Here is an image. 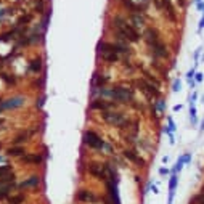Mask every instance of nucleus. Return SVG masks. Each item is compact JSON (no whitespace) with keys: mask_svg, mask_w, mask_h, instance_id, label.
I'll use <instances>...</instances> for the list:
<instances>
[{"mask_svg":"<svg viewBox=\"0 0 204 204\" xmlns=\"http://www.w3.org/2000/svg\"><path fill=\"white\" fill-rule=\"evenodd\" d=\"M111 98L117 101V103H129V101L133 100V90L129 87H114L112 90H109Z\"/></svg>","mask_w":204,"mask_h":204,"instance_id":"1","label":"nucleus"},{"mask_svg":"<svg viewBox=\"0 0 204 204\" xmlns=\"http://www.w3.org/2000/svg\"><path fill=\"white\" fill-rule=\"evenodd\" d=\"M82 141H84L85 146L93 148V150H101L105 146L103 138H101L97 132H93V130H85V132H84V137H82Z\"/></svg>","mask_w":204,"mask_h":204,"instance_id":"2","label":"nucleus"},{"mask_svg":"<svg viewBox=\"0 0 204 204\" xmlns=\"http://www.w3.org/2000/svg\"><path fill=\"white\" fill-rule=\"evenodd\" d=\"M88 174L93 175L98 180H106L108 177V164H100V162H90L88 164Z\"/></svg>","mask_w":204,"mask_h":204,"instance_id":"3","label":"nucleus"},{"mask_svg":"<svg viewBox=\"0 0 204 204\" xmlns=\"http://www.w3.org/2000/svg\"><path fill=\"white\" fill-rule=\"evenodd\" d=\"M103 119L108 124H111V126H121V124L124 122L122 112H117V111H106V112H103Z\"/></svg>","mask_w":204,"mask_h":204,"instance_id":"4","label":"nucleus"},{"mask_svg":"<svg viewBox=\"0 0 204 204\" xmlns=\"http://www.w3.org/2000/svg\"><path fill=\"white\" fill-rule=\"evenodd\" d=\"M137 84H138V87L141 88V92L146 93L148 97H154V98L159 97V90H157V87H156V85H153V84H148L146 81H143V79H141V81L138 79Z\"/></svg>","mask_w":204,"mask_h":204,"instance_id":"5","label":"nucleus"},{"mask_svg":"<svg viewBox=\"0 0 204 204\" xmlns=\"http://www.w3.org/2000/svg\"><path fill=\"white\" fill-rule=\"evenodd\" d=\"M77 201H81V202H97L98 201V196L95 195L92 190L81 188V190L77 191Z\"/></svg>","mask_w":204,"mask_h":204,"instance_id":"6","label":"nucleus"},{"mask_svg":"<svg viewBox=\"0 0 204 204\" xmlns=\"http://www.w3.org/2000/svg\"><path fill=\"white\" fill-rule=\"evenodd\" d=\"M145 42L148 43V47L153 48L154 45H157L161 42V39H159V32H157L156 29H153V27H148L145 32Z\"/></svg>","mask_w":204,"mask_h":204,"instance_id":"7","label":"nucleus"},{"mask_svg":"<svg viewBox=\"0 0 204 204\" xmlns=\"http://www.w3.org/2000/svg\"><path fill=\"white\" fill-rule=\"evenodd\" d=\"M19 159L22 162H26V164H36V166H39V164L43 162V157L39 154V153H26L24 156L19 157Z\"/></svg>","mask_w":204,"mask_h":204,"instance_id":"8","label":"nucleus"},{"mask_svg":"<svg viewBox=\"0 0 204 204\" xmlns=\"http://www.w3.org/2000/svg\"><path fill=\"white\" fill-rule=\"evenodd\" d=\"M24 105V98L22 97H13L8 100H3V109H15Z\"/></svg>","mask_w":204,"mask_h":204,"instance_id":"9","label":"nucleus"},{"mask_svg":"<svg viewBox=\"0 0 204 204\" xmlns=\"http://www.w3.org/2000/svg\"><path fill=\"white\" fill-rule=\"evenodd\" d=\"M39 183H40V177H39V175H32V177H29L27 180H24V182H21L18 185V188H21V190L34 188V186H39Z\"/></svg>","mask_w":204,"mask_h":204,"instance_id":"10","label":"nucleus"},{"mask_svg":"<svg viewBox=\"0 0 204 204\" xmlns=\"http://www.w3.org/2000/svg\"><path fill=\"white\" fill-rule=\"evenodd\" d=\"M124 157H127L129 161L138 164V167H145V161L141 159V157L135 151H132V150H124Z\"/></svg>","mask_w":204,"mask_h":204,"instance_id":"11","label":"nucleus"},{"mask_svg":"<svg viewBox=\"0 0 204 204\" xmlns=\"http://www.w3.org/2000/svg\"><path fill=\"white\" fill-rule=\"evenodd\" d=\"M13 186H15V183H11V182H0V201L10 198Z\"/></svg>","mask_w":204,"mask_h":204,"instance_id":"12","label":"nucleus"},{"mask_svg":"<svg viewBox=\"0 0 204 204\" xmlns=\"http://www.w3.org/2000/svg\"><path fill=\"white\" fill-rule=\"evenodd\" d=\"M7 154L11 156V157H21L26 154V150L22 148V146H10L7 150Z\"/></svg>","mask_w":204,"mask_h":204,"instance_id":"13","label":"nucleus"},{"mask_svg":"<svg viewBox=\"0 0 204 204\" xmlns=\"http://www.w3.org/2000/svg\"><path fill=\"white\" fill-rule=\"evenodd\" d=\"M109 106H111V103H108V101L103 100V98H101V100H93L92 103H90V108H92V109H98V111H101V109L105 111Z\"/></svg>","mask_w":204,"mask_h":204,"instance_id":"14","label":"nucleus"},{"mask_svg":"<svg viewBox=\"0 0 204 204\" xmlns=\"http://www.w3.org/2000/svg\"><path fill=\"white\" fill-rule=\"evenodd\" d=\"M162 5L164 8L167 10V16L171 21H175L177 19V16H175V10H174V5H172V0H162Z\"/></svg>","mask_w":204,"mask_h":204,"instance_id":"15","label":"nucleus"},{"mask_svg":"<svg viewBox=\"0 0 204 204\" xmlns=\"http://www.w3.org/2000/svg\"><path fill=\"white\" fill-rule=\"evenodd\" d=\"M101 58H103V61H106V63L112 64V63H117L119 61V55L116 52H108V53L101 55Z\"/></svg>","mask_w":204,"mask_h":204,"instance_id":"16","label":"nucleus"},{"mask_svg":"<svg viewBox=\"0 0 204 204\" xmlns=\"http://www.w3.org/2000/svg\"><path fill=\"white\" fill-rule=\"evenodd\" d=\"M42 67H43V61H42V58H34L32 61H31V71L32 72H40L42 71Z\"/></svg>","mask_w":204,"mask_h":204,"instance_id":"17","label":"nucleus"},{"mask_svg":"<svg viewBox=\"0 0 204 204\" xmlns=\"http://www.w3.org/2000/svg\"><path fill=\"white\" fill-rule=\"evenodd\" d=\"M130 21L133 22L135 27H141L145 24V18H143V16H141V15H135V13L130 15Z\"/></svg>","mask_w":204,"mask_h":204,"instance_id":"18","label":"nucleus"},{"mask_svg":"<svg viewBox=\"0 0 204 204\" xmlns=\"http://www.w3.org/2000/svg\"><path fill=\"white\" fill-rule=\"evenodd\" d=\"M24 201H26V196L22 195V193L8 198V204H24Z\"/></svg>","mask_w":204,"mask_h":204,"instance_id":"19","label":"nucleus"},{"mask_svg":"<svg viewBox=\"0 0 204 204\" xmlns=\"http://www.w3.org/2000/svg\"><path fill=\"white\" fill-rule=\"evenodd\" d=\"M108 82V77L106 76H103V74H95L93 76V85H98V87H101V88H103V85H105V84Z\"/></svg>","mask_w":204,"mask_h":204,"instance_id":"20","label":"nucleus"},{"mask_svg":"<svg viewBox=\"0 0 204 204\" xmlns=\"http://www.w3.org/2000/svg\"><path fill=\"white\" fill-rule=\"evenodd\" d=\"M190 119H191V124H196V122H198L196 108H195V103H193V101H190Z\"/></svg>","mask_w":204,"mask_h":204,"instance_id":"21","label":"nucleus"},{"mask_svg":"<svg viewBox=\"0 0 204 204\" xmlns=\"http://www.w3.org/2000/svg\"><path fill=\"white\" fill-rule=\"evenodd\" d=\"M34 10H36L37 13H43V0H37V2L34 3Z\"/></svg>","mask_w":204,"mask_h":204,"instance_id":"22","label":"nucleus"},{"mask_svg":"<svg viewBox=\"0 0 204 204\" xmlns=\"http://www.w3.org/2000/svg\"><path fill=\"white\" fill-rule=\"evenodd\" d=\"M175 186H177V175H172V178H171V185H169V188H171V193H174V190H175Z\"/></svg>","mask_w":204,"mask_h":204,"instance_id":"23","label":"nucleus"},{"mask_svg":"<svg viewBox=\"0 0 204 204\" xmlns=\"http://www.w3.org/2000/svg\"><path fill=\"white\" fill-rule=\"evenodd\" d=\"M26 138H27V135L26 133H21V135H18V137H16L15 140H13V143H22V141H26Z\"/></svg>","mask_w":204,"mask_h":204,"instance_id":"24","label":"nucleus"},{"mask_svg":"<svg viewBox=\"0 0 204 204\" xmlns=\"http://www.w3.org/2000/svg\"><path fill=\"white\" fill-rule=\"evenodd\" d=\"M182 90V84H180V81H175L174 82V92H180Z\"/></svg>","mask_w":204,"mask_h":204,"instance_id":"25","label":"nucleus"},{"mask_svg":"<svg viewBox=\"0 0 204 204\" xmlns=\"http://www.w3.org/2000/svg\"><path fill=\"white\" fill-rule=\"evenodd\" d=\"M196 74H195V69H191V71H188V74H186V79H188V82H191L193 81V77H195Z\"/></svg>","mask_w":204,"mask_h":204,"instance_id":"26","label":"nucleus"},{"mask_svg":"<svg viewBox=\"0 0 204 204\" xmlns=\"http://www.w3.org/2000/svg\"><path fill=\"white\" fill-rule=\"evenodd\" d=\"M182 159H183V164H186V162H190V161H191V154H185V156L182 157Z\"/></svg>","mask_w":204,"mask_h":204,"instance_id":"27","label":"nucleus"},{"mask_svg":"<svg viewBox=\"0 0 204 204\" xmlns=\"http://www.w3.org/2000/svg\"><path fill=\"white\" fill-rule=\"evenodd\" d=\"M202 81V74H196V82H201Z\"/></svg>","mask_w":204,"mask_h":204,"instance_id":"28","label":"nucleus"},{"mask_svg":"<svg viewBox=\"0 0 204 204\" xmlns=\"http://www.w3.org/2000/svg\"><path fill=\"white\" fill-rule=\"evenodd\" d=\"M177 2H178V5H180V7H185V5H186V2H185V0H177Z\"/></svg>","mask_w":204,"mask_h":204,"instance_id":"29","label":"nucleus"},{"mask_svg":"<svg viewBox=\"0 0 204 204\" xmlns=\"http://www.w3.org/2000/svg\"><path fill=\"white\" fill-rule=\"evenodd\" d=\"M202 27H204V16H202V19L199 21V31L202 29Z\"/></svg>","mask_w":204,"mask_h":204,"instance_id":"30","label":"nucleus"},{"mask_svg":"<svg viewBox=\"0 0 204 204\" xmlns=\"http://www.w3.org/2000/svg\"><path fill=\"white\" fill-rule=\"evenodd\" d=\"M180 109H182V106H180V105H175L174 106V111H180Z\"/></svg>","mask_w":204,"mask_h":204,"instance_id":"31","label":"nucleus"},{"mask_svg":"<svg viewBox=\"0 0 204 204\" xmlns=\"http://www.w3.org/2000/svg\"><path fill=\"white\" fill-rule=\"evenodd\" d=\"M159 174H161V175H166V174H167V169H161Z\"/></svg>","mask_w":204,"mask_h":204,"instance_id":"32","label":"nucleus"},{"mask_svg":"<svg viewBox=\"0 0 204 204\" xmlns=\"http://www.w3.org/2000/svg\"><path fill=\"white\" fill-rule=\"evenodd\" d=\"M202 8H204V3L199 2V3H198V10H202Z\"/></svg>","mask_w":204,"mask_h":204,"instance_id":"33","label":"nucleus"},{"mask_svg":"<svg viewBox=\"0 0 204 204\" xmlns=\"http://www.w3.org/2000/svg\"><path fill=\"white\" fill-rule=\"evenodd\" d=\"M159 109H161V111L164 109V103H162V100H159Z\"/></svg>","mask_w":204,"mask_h":204,"instance_id":"34","label":"nucleus"},{"mask_svg":"<svg viewBox=\"0 0 204 204\" xmlns=\"http://www.w3.org/2000/svg\"><path fill=\"white\" fill-rule=\"evenodd\" d=\"M2 126H3V119L0 117V127H2Z\"/></svg>","mask_w":204,"mask_h":204,"instance_id":"35","label":"nucleus"},{"mask_svg":"<svg viewBox=\"0 0 204 204\" xmlns=\"http://www.w3.org/2000/svg\"><path fill=\"white\" fill-rule=\"evenodd\" d=\"M195 2H196V3H199V2H201V0H195Z\"/></svg>","mask_w":204,"mask_h":204,"instance_id":"36","label":"nucleus"},{"mask_svg":"<svg viewBox=\"0 0 204 204\" xmlns=\"http://www.w3.org/2000/svg\"><path fill=\"white\" fill-rule=\"evenodd\" d=\"M0 150H2V145H0Z\"/></svg>","mask_w":204,"mask_h":204,"instance_id":"37","label":"nucleus"}]
</instances>
